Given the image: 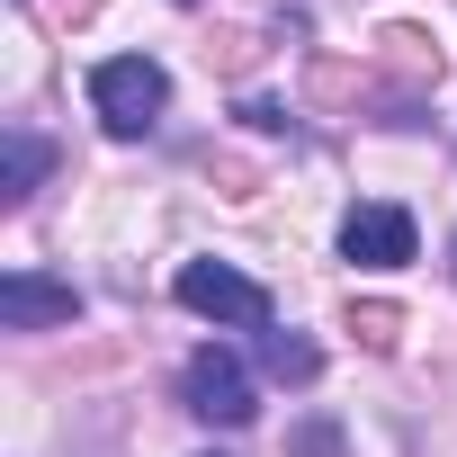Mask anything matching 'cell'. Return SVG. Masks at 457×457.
Listing matches in <instances>:
<instances>
[{
  "mask_svg": "<svg viewBox=\"0 0 457 457\" xmlns=\"http://www.w3.org/2000/svg\"><path fill=\"white\" fill-rule=\"evenodd\" d=\"M90 108H99V126H108L117 144H135V135L162 126L170 72H162L153 54H108V63H90Z\"/></svg>",
  "mask_w": 457,
  "mask_h": 457,
  "instance_id": "obj_1",
  "label": "cell"
},
{
  "mask_svg": "<svg viewBox=\"0 0 457 457\" xmlns=\"http://www.w3.org/2000/svg\"><path fill=\"white\" fill-rule=\"evenodd\" d=\"M170 296H179L197 323H224V332H270V323H278V314H270V287L243 278V270H224V261H179Z\"/></svg>",
  "mask_w": 457,
  "mask_h": 457,
  "instance_id": "obj_2",
  "label": "cell"
},
{
  "mask_svg": "<svg viewBox=\"0 0 457 457\" xmlns=\"http://www.w3.org/2000/svg\"><path fill=\"white\" fill-rule=\"evenodd\" d=\"M179 395H188V412L197 421H215V430H243L252 412H261V395H252V368L234 359V350H188V368H179Z\"/></svg>",
  "mask_w": 457,
  "mask_h": 457,
  "instance_id": "obj_3",
  "label": "cell"
},
{
  "mask_svg": "<svg viewBox=\"0 0 457 457\" xmlns=\"http://www.w3.org/2000/svg\"><path fill=\"white\" fill-rule=\"evenodd\" d=\"M412 252H421V234H412V215H403L395 197H368V206L341 215V261H359V270H403Z\"/></svg>",
  "mask_w": 457,
  "mask_h": 457,
  "instance_id": "obj_4",
  "label": "cell"
},
{
  "mask_svg": "<svg viewBox=\"0 0 457 457\" xmlns=\"http://www.w3.org/2000/svg\"><path fill=\"white\" fill-rule=\"evenodd\" d=\"M72 314H81L72 278H46V270H10V278H0V332H54Z\"/></svg>",
  "mask_w": 457,
  "mask_h": 457,
  "instance_id": "obj_5",
  "label": "cell"
},
{
  "mask_svg": "<svg viewBox=\"0 0 457 457\" xmlns=\"http://www.w3.org/2000/svg\"><path fill=\"white\" fill-rule=\"evenodd\" d=\"M0 144H10V179H0V197H10V206H28V197L46 188V170H54V144H46L37 126H10Z\"/></svg>",
  "mask_w": 457,
  "mask_h": 457,
  "instance_id": "obj_6",
  "label": "cell"
},
{
  "mask_svg": "<svg viewBox=\"0 0 457 457\" xmlns=\"http://www.w3.org/2000/svg\"><path fill=\"white\" fill-rule=\"evenodd\" d=\"M261 368H270L278 386H314V377H323V350H314L305 332H278V323H270V332H261Z\"/></svg>",
  "mask_w": 457,
  "mask_h": 457,
  "instance_id": "obj_7",
  "label": "cell"
},
{
  "mask_svg": "<svg viewBox=\"0 0 457 457\" xmlns=\"http://www.w3.org/2000/svg\"><path fill=\"white\" fill-rule=\"evenodd\" d=\"M296 448H305V457H341V430H332V421H305Z\"/></svg>",
  "mask_w": 457,
  "mask_h": 457,
  "instance_id": "obj_8",
  "label": "cell"
},
{
  "mask_svg": "<svg viewBox=\"0 0 457 457\" xmlns=\"http://www.w3.org/2000/svg\"><path fill=\"white\" fill-rule=\"evenodd\" d=\"M179 10H197V0H179Z\"/></svg>",
  "mask_w": 457,
  "mask_h": 457,
  "instance_id": "obj_9",
  "label": "cell"
}]
</instances>
